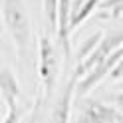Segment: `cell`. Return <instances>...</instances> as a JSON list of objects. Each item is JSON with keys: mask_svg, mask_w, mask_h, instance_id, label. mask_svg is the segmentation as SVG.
<instances>
[{"mask_svg": "<svg viewBox=\"0 0 123 123\" xmlns=\"http://www.w3.org/2000/svg\"><path fill=\"white\" fill-rule=\"evenodd\" d=\"M123 58V46L117 50V52H113L109 58H107L103 64H99L95 70H91L86 78H81L80 81H78V89H75V93H78V97H83L87 93L89 89H93L99 81H101L103 78H107V75H111V72H113V68L119 64V60Z\"/></svg>", "mask_w": 123, "mask_h": 123, "instance_id": "obj_5", "label": "cell"}, {"mask_svg": "<svg viewBox=\"0 0 123 123\" xmlns=\"http://www.w3.org/2000/svg\"><path fill=\"white\" fill-rule=\"evenodd\" d=\"M0 95H2L4 111L18 109V97H20V83L16 80V75L12 74L8 66L2 68L0 74Z\"/></svg>", "mask_w": 123, "mask_h": 123, "instance_id": "obj_6", "label": "cell"}, {"mask_svg": "<svg viewBox=\"0 0 123 123\" xmlns=\"http://www.w3.org/2000/svg\"><path fill=\"white\" fill-rule=\"evenodd\" d=\"M97 10H99V16L117 20L123 16V0H101Z\"/></svg>", "mask_w": 123, "mask_h": 123, "instance_id": "obj_9", "label": "cell"}, {"mask_svg": "<svg viewBox=\"0 0 123 123\" xmlns=\"http://www.w3.org/2000/svg\"><path fill=\"white\" fill-rule=\"evenodd\" d=\"M111 99H113L115 107H117V109H119V111L123 113V91H117V93H115V95H113Z\"/></svg>", "mask_w": 123, "mask_h": 123, "instance_id": "obj_14", "label": "cell"}, {"mask_svg": "<svg viewBox=\"0 0 123 123\" xmlns=\"http://www.w3.org/2000/svg\"><path fill=\"white\" fill-rule=\"evenodd\" d=\"M78 81H80V78L75 74H72V78H70V81H68V86H66L64 93H62V97H60L56 109H54V115H52V121L54 123H70L72 101H74L75 89H78Z\"/></svg>", "mask_w": 123, "mask_h": 123, "instance_id": "obj_8", "label": "cell"}, {"mask_svg": "<svg viewBox=\"0 0 123 123\" xmlns=\"http://www.w3.org/2000/svg\"><path fill=\"white\" fill-rule=\"evenodd\" d=\"M109 78H111L113 81H121V80H123V58L119 60V64L113 68V72H111Z\"/></svg>", "mask_w": 123, "mask_h": 123, "instance_id": "obj_13", "label": "cell"}, {"mask_svg": "<svg viewBox=\"0 0 123 123\" xmlns=\"http://www.w3.org/2000/svg\"><path fill=\"white\" fill-rule=\"evenodd\" d=\"M117 89H121V91H123V81H121V83H117Z\"/></svg>", "mask_w": 123, "mask_h": 123, "instance_id": "obj_15", "label": "cell"}, {"mask_svg": "<svg viewBox=\"0 0 123 123\" xmlns=\"http://www.w3.org/2000/svg\"><path fill=\"white\" fill-rule=\"evenodd\" d=\"M38 75H40L42 91L38 95V103L44 97H50L58 80V54L48 34H42L38 40Z\"/></svg>", "mask_w": 123, "mask_h": 123, "instance_id": "obj_2", "label": "cell"}, {"mask_svg": "<svg viewBox=\"0 0 123 123\" xmlns=\"http://www.w3.org/2000/svg\"><path fill=\"white\" fill-rule=\"evenodd\" d=\"M24 109H12V111H4V117H2V123H20V117Z\"/></svg>", "mask_w": 123, "mask_h": 123, "instance_id": "obj_12", "label": "cell"}, {"mask_svg": "<svg viewBox=\"0 0 123 123\" xmlns=\"http://www.w3.org/2000/svg\"><path fill=\"white\" fill-rule=\"evenodd\" d=\"M72 0H60L58 6V40L64 46L66 56L70 58V34H72Z\"/></svg>", "mask_w": 123, "mask_h": 123, "instance_id": "obj_7", "label": "cell"}, {"mask_svg": "<svg viewBox=\"0 0 123 123\" xmlns=\"http://www.w3.org/2000/svg\"><path fill=\"white\" fill-rule=\"evenodd\" d=\"M121 46H123V30H113V32H107V34L103 36V40L99 42V46L95 48V52L91 54L87 60H83L81 64L75 66L74 74L78 75L80 80L86 78L91 70H95L99 64H103V62L109 58L113 52H117Z\"/></svg>", "mask_w": 123, "mask_h": 123, "instance_id": "obj_3", "label": "cell"}, {"mask_svg": "<svg viewBox=\"0 0 123 123\" xmlns=\"http://www.w3.org/2000/svg\"><path fill=\"white\" fill-rule=\"evenodd\" d=\"M44 4V18L50 32H58V6L60 0H42Z\"/></svg>", "mask_w": 123, "mask_h": 123, "instance_id": "obj_10", "label": "cell"}, {"mask_svg": "<svg viewBox=\"0 0 123 123\" xmlns=\"http://www.w3.org/2000/svg\"><path fill=\"white\" fill-rule=\"evenodd\" d=\"M74 123H123V113L115 105H105L95 99H86Z\"/></svg>", "mask_w": 123, "mask_h": 123, "instance_id": "obj_4", "label": "cell"}, {"mask_svg": "<svg viewBox=\"0 0 123 123\" xmlns=\"http://www.w3.org/2000/svg\"><path fill=\"white\" fill-rule=\"evenodd\" d=\"M103 36H105L103 32H95V34H91L87 40L83 42V46H81V48H80V52H78V64H81L83 60H87L91 54L95 52V48L99 46V42L103 40Z\"/></svg>", "mask_w": 123, "mask_h": 123, "instance_id": "obj_11", "label": "cell"}, {"mask_svg": "<svg viewBox=\"0 0 123 123\" xmlns=\"http://www.w3.org/2000/svg\"><path fill=\"white\" fill-rule=\"evenodd\" d=\"M2 18H4L6 32L10 34L18 54L24 56L30 46V38H32L30 18L24 0H2Z\"/></svg>", "mask_w": 123, "mask_h": 123, "instance_id": "obj_1", "label": "cell"}]
</instances>
